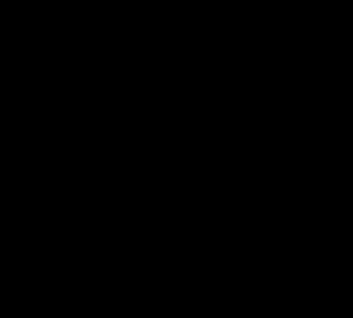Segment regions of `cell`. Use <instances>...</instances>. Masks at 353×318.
<instances>
[]
</instances>
